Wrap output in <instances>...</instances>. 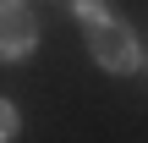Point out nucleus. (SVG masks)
<instances>
[{"label": "nucleus", "instance_id": "f257e3e1", "mask_svg": "<svg viewBox=\"0 0 148 143\" xmlns=\"http://www.w3.org/2000/svg\"><path fill=\"white\" fill-rule=\"evenodd\" d=\"M88 55H93L104 72H132V66H137V39H132L126 22L104 17V22L88 28Z\"/></svg>", "mask_w": 148, "mask_h": 143}, {"label": "nucleus", "instance_id": "f03ea898", "mask_svg": "<svg viewBox=\"0 0 148 143\" xmlns=\"http://www.w3.org/2000/svg\"><path fill=\"white\" fill-rule=\"evenodd\" d=\"M38 50V17L27 0H0V61H22Z\"/></svg>", "mask_w": 148, "mask_h": 143}, {"label": "nucleus", "instance_id": "20e7f679", "mask_svg": "<svg viewBox=\"0 0 148 143\" xmlns=\"http://www.w3.org/2000/svg\"><path fill=\"white\" fill-rule=\"evenodd\" d=\"M16 127H22V116H16V105L0 94V143H11V138H16Z\"/></svg>", "mask_w": 148, "mask_h": 143}, {"label": "nucleus", "instance_id": "7ed1b4c3", "mask_svg": "<svg viewBox=\"0 0 148 143\" xmlns=\"http://www.w3.org/2000/svg\"><path fill=\"white\" fill-rule=\"evenodd\" d=\"M66 6H71V17H77V22H88V28L110 17V0H66Z\"/></svg>", "mask_w": 148, "mask_h": 143}]
</instances>
